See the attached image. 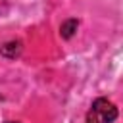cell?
<instances>
[{"instance_id": "1", "label": "cell", "mask_w": 123, "mask_h": 123, "mask_svg": "<svg viewBox=\"0 0 123 123\" xmlns=\"http://www.w3.org/2000/svg\"><path fill=\"white\" fill-rule=\"evenodd\" d=\"M115 119H117V108L106 98H96L86 113L85 123H113Z\"/></svg>"}, {"instance_id": "2", "label": "cell", "mask_w": 123, "mask_h": 123, "mask_svg": "<svg viewBox=\"0 0 123 123\" xmlns=\"http://www.w3.org/2000/svg\"><path fill=\"white\" fill-rule=\"evenodd\" d=\"M0 54H2L4 58H10V60L17 58V56L21 54V42H19V40H10V42L2 44V46H0Z\"/></svg>"}, {"instance_id": "3", "label": "cell", "mask_w": 123, "mask_h": 123, "mask_svg": "<svg viewBox=\"0 0 123 123\" xmlns=\"http://www.w3.org/2000/svg\"><path fill=\"white\" fill-rule=\"evenodd\" d=\"M77 27H79V21H77V19H67V21H63L62 27H60V35H62V38H71V37L75 35Z\"/></svg>"}, {"instance_id": "4", "label": "cell", "mask_w": 123, "mask_h": 123, "mask_svg": "<svg viewBox=\"0 0 123 123\" xmlns=\"http://www.w3.org/2000/svg\"><path fill=\"white\" fill-rule=\"evenodd\" d=\"M8 123H17V121H8Z\"/></svg>"}]
</instances>
